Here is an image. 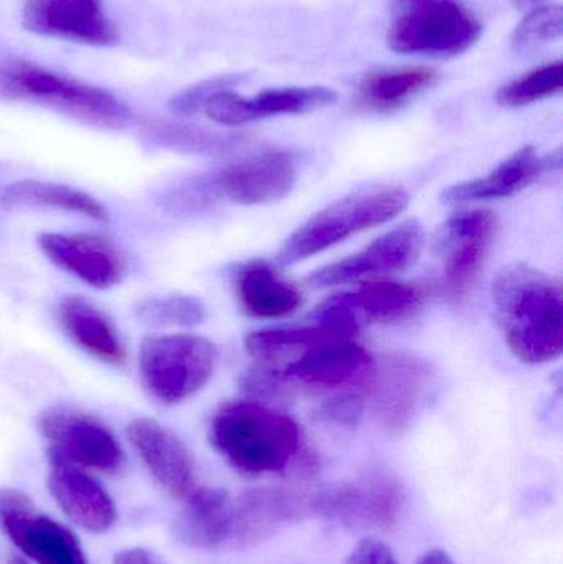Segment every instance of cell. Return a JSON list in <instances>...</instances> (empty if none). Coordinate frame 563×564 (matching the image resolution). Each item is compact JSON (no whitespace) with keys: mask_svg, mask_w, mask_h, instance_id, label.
Wrapping results in <instances>:
<instances>
[{"mask_svg":"<svg viewBox=\"0 0 563 564\" xmlns=\"http://www.w3.org/2000/svg\"><path fill=\"white\" fill-rule=\"evenodd\" d=\"M56 317L65 334L82 350L106 364L126 361L124 345L111 318L82 295H66L56 305Z\"/></svg>","mask_w":563,"mask_h":564,"instance_id":"23","label":"cell"},{"mask_svg":"<svg viewBox=\"0 0 563 564\" xmlns=\"http://www.w3.org/2000/svg\"><path fill=\"white\" fill-rule=\"evenodd\" d=\"M409 194L402 187L380 185L354 192L329 207L323 208L301 225L278 251L281 267L301 263L323 253L354 235L380 227L402 214L409 205Z\"/></svg>","mask_w":563,"mask_h":564,"instance_id":"5","label":"cell"},{"mask_svg":"<svg viewBox=\"0 0 563 564\" xmlns=\"http://www.w3.org/2000/svg\"><path fill=\"white\" fill-rule=\"evenodd\" d=\"M218 350L201 335L145 337L139 348V371L145 390L164 404H178L214 377Z\"/></svg>","mask_w":563,"mask_h":564,"instance_id":"6","label":"cell"},{"mask_svg":"<svg viewBox=\"0 0 563 564\" xmlns=\"http://www.w3.org/2000/svg\"><path fill=\"white\" fill-rule=\"evenodd\" d=\"M425 241L426 235L422 224L416 220L405 221L389 234L377 238L359 253L321 268L307 278V282L314 288H331L376 274L407 270L419 260Z\"/></svg>","mask_w":563,"mask_h":564,"instance_id":"14","label":"cell"},{"mask_svg":"<svg viewBox=\"0 0 563 564\" xmlns=\"http://www.w3.org/2000/svg\"><path fill=\"white\" fill-rule=\"evenodd\" d=\"M9 564H26V563L22 562V560L13 558V560H10Z\"/></svg>","mask_w":563,"mask_h":564,"instance_id":"40","label":"cell"},{"mask_svg":"<svg viewBox=\"0 0 563 564\" xmlns=\"http://www.w3.org/2000/svg\"><path fill=\"white\" fill-rule=\"evenodd\" d=\"M562 89L563 62L559 59L506 83L496 93V102L502 108H524L542 99L561 95Z\"/></svg>","mask_w":563,"mask_h":564,"instance_id":"29","label":"cell"},{"mask_svg":"<svg viewBox=\"0 0 563 564\" xmlns=\"http://www.w3.org/2000/svg\"><path fill=\"white\" fill-rule=\"evenodd\" d=\"M296 181V159L291 152L264 151L202 175L182 192H187L195 205L218 198L240 205H264L286 197Z\"/></svg>","mask_w":563,"mask_h":564,"instance_id":"7","label":"cell"},{"mask_svg":"<svg viewBox=\"0 0 563 564\" xmlns=\"http://www.w3.org/2000/svg\"><path fill=\"white\" fill-rule=\"evenodd\" d=\"M544 2L545 0H512L516 9L521 10V12H531V10L542 7Z\"/></svg>","mask_w":563,"mask_h":564,"instance_id":"39","label":"cell"},{"mask_svg":"<svg viewBox=\"0 0 563 564\" xmlns=\"http://www.w3.org/2000/svg\"><path fill=\"white\" fill-rule=\"evenodd\" d=\"M416 564H456L453 562L452 556L443 550H430Z\"/></svg>","mask_w":563,"mask_h":564,"instance_id":"38","label":"cell"},{"mask_svg":"<svg viewBox=\"0 0 563 564\" xmlns=\"http://www.w3.org/2000/svg\"><path fill=\"white\" fill-rule=\"evenodd\" d=\"M336 101V91L326 86L268 89L251 98L221 91L212 96L202 111L218 124L241 126L277 116L306 115Z\"/></svg>","mask_w":563,"mask_h":564,"instance_id":"16","label":"cell"},{"mask_svg":"<svg viewBox=\"0 0 563 564\" xmlns=\"http://www.w3.org/2000/svg\"><path fill=\"white\" fill-rule=\"evenodd\" d=\"M39 430L50 443V454L83 469L115 474L124 463L115 434L89 414L69 408H50L40 414Z\"/></svg>","mask_w":563,"mask_h":564,"instance_id":"11","label":"cell"},{"mask_svg":"<svg viewBox=\"0 0 563 564\" xmlns=\"http://www.w3.org/2000/svg\"><path fill=\"white\" fill-rule=\"evenodd\" d=\"M432 383V365L410 355H390L372 367L366 384L377 420L397 434L412 423Z\"/></svg>","mask_w":563,"mask_h":564,"instance_id":"12","label":"cell"},{"mask_svg":"<svg viewBox=\"0 0 563 564\" xmlns=\"http://www.w3.org/2000/svg\"><path fill=\"white\" fill-rule=\"evenodd\" d=\"M439 72L425 66L376 69L357 83L354 106L362 112H392L422 95L439 82Z\"/></svg>","mask_w":563,"mask_h":564,"instance_id":"24","label":"cell"},{"mask_svg":"<svg viewBox=\"0 0 563 564\" xmlns=\"http://www.w3.org/2000/svg\"><path fill=\"white\" fill-rule=\"evenodd\" d=\"M177 520V535L194 549L210 550L230 542L234 500L225 490L197 487Z\"/></svg>","mask_w":563,"mask_h":564,"instance_id":"25","label":"cell"},{"mask_svg":"<svg viewBox=\"0 0 563 564\" xmlns=\"http://www.w3.org/2000/svg\"><path fill=\"white\" fill-rule=\"evenodd\" d=\"M0 98L35 102L99 128L119 129L131 121L128 106L106 89L17 56L0 62Z\"/></svg>","mask_w":563,"mask_h":564,"instance_id":"3","label":"cell"},{"mask_svg":"<svg viewBox=\"0 0 563 564\" xmlns=\"http://www.w3.org/2000/svg\"><path fill=\"white\" fill-rule=\"evenodd\" d=\"M235 297L245 314L257 318H281L303 304V295L264 261H250L235 271Z\"/></svg>","mask_w":563,"mask_h":564,"instance_id":"22","label":"cell"},{"mask_svg":"<svg viewBox=\"0 0 563 564\" xmlns=\"http://www.w3.org/2000/svg\"><path fill=\"white\" fill-rule=\"evenodd\" d=\"M112 564H162L154 553L142 549L122 550L115 556Z\"/></svg>","mask_w":563,"mask_h":564,"instance_id":"37","label":"cell"},{"mask_svg":"<svg viewBox=\"0 0 563 564\" xmlns=\"http://www.w3.org/2000/svg\"><path fill=\"white\" fill-rule=\"evenodd\" d=\"M159 144L194 154H228L245 144L243 135L217 134L185 124H162L154 129Z\"/></svg>","mask_w":563,"mask_h":564,"instance_id":"31","label":"cell"},{"mask_svg":"<svg viewBox=\"0 0 563 564\" xmlns=\"http://www.w3.org/2000/svg\"><path fill=\"white\" fill-rule=\"evenodd\" d=\"M307 512H313V497L273 487L248 490L234 502L230 542L238 546L263 542Z\"/></svg>","mask_w":563,"mask_h":564,"instance_id":"18","label":"cell"},{"mask_svg":"<svg viewBox=\"0 0 563 564\" xmlns=\"http://www.w3.org/2000/svg\"><path fill=\"white\" fill-rule=\"evenodd\" d=\"M344 564H399V562L386 543L367 539L349 553Z\"/></svg>","mask_w":563,"mask_h":564,"instance_id":"36","label":"cell"},{"mask_svg":"<svg viewBox=\"0 0 563 564\" xmlns=\"http://www.w3.org/2000/svg\"><path fill=\"white\" fill-rule=\"evenodd\" d=\"M136 317L149 327H192L204 321L205 305L194 295H159L141 302Z\"/></svg>","mask_w":563,"mask_h":564,"instance_id":"30","label":"cell"},{"mask_svg":"<svg viewBox=\"0 0 563 564\" xmlns=\"http://www.w3.org/2000/svg\"><path fill=\"white\" fill-rule=\"evenodd\" d=\"M563 9L561 6H542L526 13L511 36L512 50L518 55L531 56L562 39Z\"/></svg>","mask_w":563,"mask_h":564,"instance_id":"32","label":"cell"},{"mask_svg":"<svg viewBox=\"0 0 563 564\" xmlns=\"http://www.w3.org/2000/svg\"><path fill=\"white\" fill-rule=\"evenodd\" d=\"M364 400L359 393H343L320 408V417L343 427H356L362 416Z\"/></svg>","mask_w":563,"mask_h":564,"instance_id":"35","label":"cell"},{"mask_svg":"<svg viewBox=\"0 0 563 564\" xmlns=\"http://www.w3.org/2000/svg\"><path fill=\"white\" fill-rule=\"evenodd\" d=\"M0 208L19 210V208H50L79 215L95 221L108 220V212L101 202L91 195L53 182L25 181L12 182L0 187Z\"/></svg>","mask_w":563,"mask_h":564,"instance_id":"26","label":"cell"},{"mask_svg":"<svg viewBox=\"0 0 563 564\" xmlns=\"http://www.w3.org/2000/svg\"><path fill=\"white\" fill-rule=\"evenodd\" d=\"M40 250L55 267L95 289H109L122 280L124 263L115 245L95 235L42 234Z\"/></svg>","mask_w":563,"mask_h":564,"instance_id":"19","label":"cell"},{"mask_svg":"<svg viewBox=\"0 0 563 564\" xmlns=\"http://www.w3.org/2000/svg\"><path fill=\"white\" fill-rule=\"evenodd\" d=\"M248 75H224L217 78L204 79L184 91L177 93L169 101V108L181 116H194L204 109L212 96L221 91H234L235 86L240 85L247 79Z\"/></svg>","mask_w":563,"mask_h":564,"instance_id":"33","label":"cell"},{"mask_svg":"<svg viewBox=\"0 0 563 564\" xmlns=\"http://www.w3.org/2000/svg\"><path fill=\"white\" fill-rule=\"evenodd\" d=\"M481 20L465 0H390L387 45L400 55L455 58L475 46Z\"/></svg>","mask_w":563,"mask_h":564,"instance_id":"4","label":"cell"},{"mask_svg":"<svg viewBox=\"0 0 563 564\" xmlns=\"http://www.w3.org/2000/svg\"><path fill=\"white\" fill-rule=\"evenodd\" d=\"M359 327L364 324H393L412 317L423 302L416 285L397 281L367 282L356 292L343 294Z\"/></svg>","mask_w":563,"mask_h":564,"instance_id":"27","label":"cell"},{"mask_svg":"<svg viewBox=\"0 0 563 564\" xmlns=\"http://www.w3.org/2000/svg\"><path fill=\"white\" fill-rule=\"evenodd\" d=\"M402 486L380 470L324 487L313 496V510L350 529L386 530L399 522L403 512Z\"/></svg>","mask_w":563,"mask_h":564,"instance_id":"8","label":"cell"},{"mask_svg":"<svg viewBox=\"0 0 563 564\" xmlns=\"http://www.w3.org/2000/svg\"><path fill=\"white\" fill-rule=\"evenodd\" d=\"M492 302L509 350L529 365L557 360L563 351L562 285L528 264L499 271Z\"/></svg>","mask_w":563,"mask_h":564,"instance_id":"1","label":"cell"},{"mask_svg":"<svg viewBox=\"0 0 563 564\" xmlns=\"http://www.w3.org/2000/svg\"><path fill=\"white\" fill-rule=\"evenodd\" d=\"M372 357L354 337L327 332L293 360L277 368L291 384L333 390L369 380Z\"/></svg>","mask_w":563,"mask_h":564,"instance_id":"13","label":"cell"},{"mask_svg":"<svg viewBox=\"0 0 563 564\" xmlns=\"http://www.w3.org/2000/svg\"><path fill=\"white\" fill-rule=\"evenodd\" d=\"M241 388L251 401L263 404L286 403L293 397L291 393L293 384L288 383L277 368L267 367V365H258L257 368L245 373Z\"/></svg>","mask_w":563,"mask_h":564,"instance_id":"34","label":"cell"},{"mask_svg":"<svg viewBox=\"0 0 563 564\" xmlns=\"http://www.w3.org/2000/svg\"><path fill=\"white\" fill-rule=\"evenodd\" d=\"M22 23L29 32L50 39L89 46L118 43L102 0H25Z\"/></svg>","mask_w":563,"mask_h":564,"instance_id":"15","label":"cell"},{"mask_svg":"<svg viewBox=\"0 0 563 564\" xmlns=\"http://www.w3.org/2000/svg\"><path fill=\"white\" fill-rule=\"evenodd\" d=\"M0 529L36 564H88L76 536L15 489H0Z\"/></svg>","mask_w":563,"mask_h":564,"instance_id":"10","label":"cell"},{"mask_svg":"<svg viewBox=\"0 0 563 564\" xmlns=\"http://www.w3.org/2000/svg\"><path fill=\"white\" fill-rule=\"evenodd\" d=\"M48 489L63 512L82 529L102 533L116 522V506L101 484L62 457L50 454Z\"/></svg>","mask_w":563,"mask_h":564,"instance_id":"20","label":"cell"},{"mask_svg":"<svg viewBox=\"0 0 563 564\" xmlns=\"http://www.w3.org/2000/svg\"><path fill=\"white\" fill-rule=\"evenodd\" d=\"M126 434L159 486L182 500L197 489L194 459L171 430L151 417H138L129 423Z\"/></svg>","mask_w":563,"mask_h":564,"instance_id":"17","label":"cell"},{"mask_svg":"<svg viewBox=\"0 0 563 564\" xmlns=\"http://www.w3.org/2000/svg\"><path fill=\"white\" fill-rule=\"evenodd\" d=\"M327 332L331 330L321 325L251 332L245 338V347L258 364L280 368L293 360L307 345L314 344L317 338L326 335Z\"/></svg>","mask_w":563,"mask_h":564,"instance_id":"28","label":"cell"},{"mask_svg":"<svg viewBox=\"0 0 563 564\" xmlns=\"http://www.w3.org/2000/svg\"><path fill=\"white\" fill-rule=\"evenodd\" d=\"M498 234V218L489 210L453 215L435 235V254L442 260L443 285L453 302H462L478 281Z\"/></svg>","mask_w":563,"mask_h":564,"instance_id":"9","label":"cell"},{"mask_svg":"<svg viewBox=\"0 0 563 564\" xmlns=\"http://www.w3.org/2000/svg\"><path fill=\"white\" fill-rule=\"evenodd\" d=\"M208 437L234 469L248 476L284 473L303 446L293 417L251 400L221 404L212 416Z\"/></svg>","mask_w":563,"mask_h":564,"instance_id":"2","label":"cell"},{"mask_svg":"<svg viewBox=\"0 0 563 564\" xmlns=\"http://www.w3.org/2000/svg\"><path fill=\"white\" fill-rule=\"evenodd\" d=\"M552 165L561 167V152L542 158L538 149L526 145L509 155L485 177L446 188L442 194V200L448 205H465L512 197L538 182Z\"/></svg>","mask_w":563,"mask_h":564,"instance_id":"21","label":"cell"}]
</instances>
